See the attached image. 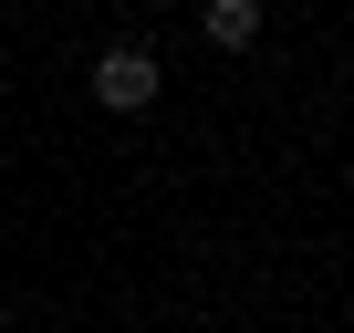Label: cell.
Segmentation results:
<instances>
[{
	"mask_svg": "<svg viewBox=\"0 0 354 333\" xmlns=\"http://www.w3.org/2000/svg\"><path fill=\"white\" fill-rule=\"evenodd\" d=\"M156 84H167V73H156L146 42H104V53H94V104H104V115H146Z\"/></svg>",
	"mask_w": 354,
	"mask_h": 333,
	"instance_id": "1",
	"label": "cell"
},
{
	"mask_svg": "<svg viewBox=\"0 0 354 333\" xmlns=\"http://www.w3.org/2000/svg\"><path fill=\"white\" fill-rule=\"evenodd\" d=\"M198 32H209V53H250L261 42V0H209Z\"/></svg>",
	"mask_w": 354,
	"mask_h": 333,
	"instance_id": "2",
	"label": "cell"
}]
</instances>
